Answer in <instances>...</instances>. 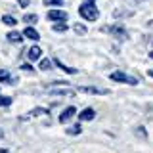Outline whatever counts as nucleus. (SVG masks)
Listing matches in <instances>:
<instances>
[{
  "label": "nucleus",
  "mask_w": 153,
  "mask_h": 153,
  "mask_svg": "<svg viewBox=\"0 0 153 153\" xmlns=\"http://www.w3.org/2000/svg\"><path fill=\"white\" fill-rule=\"evenodd\" d=\"M50 94H57V96H75V90L73 88H56V86H52L50 88Z\"/></svg>",
  "instance_id": "11"
},
{
  "label": "nucleus",
  "mask_w": 153,
  "mask_h": 153,
  "mask_svg": "<svg viewBox=\"0 0 153 153\" xmlns=\"http://www.w3.org/2000/svg\"><path fill=\"white\" fill-rule=\"evenodd\" d=\"M23 35H25L27 38H31V40H38V38H40V35L36 33V29L33 27V25H29L25 31H23Z\"/></svg>",
  "instance_id": "12"
},
{
  "label": "nucleus",
  "mask_w": 153,
  "mask_h": 153,
  "mask_svg": "<svg viewBox=\"0 0 153 153\" xmlns=\"http://www.w3.org/2000/svg\"><path fill=\"white\" fill-rule=\"evenodd\" d=\"M147 75H149V76H153V69H151V71H147Z\"/></svg>",
  "instance_id": "26"
},
{
  "label": "nucleus",
  "mask_w": 153,
  "mask_h": 153,
  "mask_svg": "<svg viewBox=\"0 0 153 153\" xmlns=\"http://www.w3.org/2000/svg\"><path fill=\"white\" fill-rule=\"evenodd\" d=\"M96 117V111L92 107H88V109H82V111L79 113V119H80V123H84V121H92V119Z\"/></svg>",
  "instance_id": "10"
},
{
  "label": "nucleus",
  "mask_w": 153,
  "mask_h": 153,
  "mask_svg": "<svg viewBox=\"0 0 153 153\" xmlns=\"http://www.w3.org/2000/svg\"><path fill=\"white\" fill-rule=\"evenodd\" d=\"M75 115H76V107H73V105H71V107H67L65 111L59 115V123H63V124H65L67 121H71Z\"/></svg>",
  "instance_id": "7"
},
{
  "label": "nucleus",
  "mask_w": 153,
  "mask_h": 153,
  "mask_svg": "<svg viewBox=\"0 0 153 153\" xmlns=\"http://www.w3.org/2000/svg\"><path fill=\"white\" fill-rule=\"evenodd\" d=\"M73 29H75V33H76V35H84V33H88V29H86V27L82 25V23H75Z\"/></svg>",
  "instance_id": "19"
},
{
  "label": "nucleus",
  "mask_w": 153,
  "mask_h": 153,
  "mask_svg": "<svg viewBox=\"0 0 153 153\" xmlns=\"http://www.w3.org/2000/svg\"><path fill=\"white\" fill-rule=\"evenodd\" d=\"M38 67H40L42 71H48V69H52V61H50V59H40Z\"/></svg>",
  "instance_id": "20"
},
{
  "label": "nucleus",
  "mask_w": 153,
  "mask_h": 153,
  "mask_svg": "<svg viewBox=\"0 0 153 153\" xmlns=\"http://www.w3.org/2000/svg\"><path fill=\"white\" fill-rule=\"evenodd\" d=\"M86 2H90V4H94V0H86Z\"/></svg>",
  "instance_id": "29"
},
{
  "label": "nucleus",
  "mask_w": 153,
  "mask_h": 153,
  "mask_svg": "<svg viewBox=\"0 0 153 153\" xmlns=\"http://www.w3.org/2000/svg\"><path fill=\"white\" fill-rule=\"evenodd\" d=\"M82 132V126L80 124H76V126H71V128H67V134H71V136H75V134H80Z\"/></svg>",
  "instance_id": "21"
},
{
  "label": "nucleus",
  "mask_w": 153,
  "mask_h": 153,
  "mask_svg": "<svg viewBox=\"0 0 153 153\" xmlns=\"http://www.w3.org/2000/svg\"><path fill=\"white\" fill-rule=\"evenodd\" d=\"M0 153H8V149H0Z\"/></svg>",
  "instance_id": "27"
},
{
  "label": "nucleus",
  "mask_w": 153,
  "mask_h": 153,
  "mask_svg": "<svg viewBox=\"0 0 153 153\" xmlns=\"http://www.w3.org/2000/svg\"><path fill=\"white\" fill-rule=\"evenodd\" d=\"M0 82H6V84H16L17 80H16V76L10 73V71H6V69H0Z\"/></svg>",
  "instance_id": "9"
},
{
  "label": "nucleus",
  "mask_w": 153,
  "mask_h": 153,
  "mask_svg": "<svg viewBox=\"0 0 153 153\" xmlns=\"http://www.w3.org/2000/svg\"><path fill=\"white\" fill-rule=\"evenodd\" d=\"M79 13L86 21H96V19L100 17V10L96 8V4H90V2H84L82 6L79 8Z\"/></svg>",
  "instance_id": "1"
},
{
  "label": "nucleus",
  "mask_w": 153,
  "mask_h": 153,
  "mask_svg": "<svg viewBox=\"0 0 153 153\" xmlns=\"http://www.w3.org/2000/svg\"><path fill=\"white\" fill-rule=\"evenodd\" d=\"M42 115H44V117H48V115H50V109H46V107H36V109H33V111L21 115V117H19V121L25 123V121H31V119H35V117H42Z\"/></svg>",
  "instance_id": "3"
},
{
  "label": "nucleus",
  "mask_w": 153,
  "mask_h": 153,
  "mask_svg": "<svg viewBox=\"0 0 153 153\" xmlns=\"http://www.w3.org/2000/svg\"><path fill=\"white\" fill-rule=\"evenodd\" d=\"M109 79L115 80V82H123V84H130V86H136L138 82H140L136 76H130V75L123 73V71H113V73L109 75Z\"/></svg>",
  "instance_id": "2"
},
{
  "label": "nucleus",
  "mask_w": 153,
  "mask_h": 153,
  "mask_svg": "<svg viewBox=\"0 0 153 153\" xmlns=\"http://www.w3.org/2000/svg\"><path fill=\"white\" fill-rule=\"evenodd\" d=\"M136 134H138V136H140V138H147V132H146V128H136Z\"/></svg>",
  "instance_id": "23"
},
{
  "label": "nucleus",
  "mask_w": 153,
  "mask_h": 153,
  "mask_svg": "<svg viewBox=\"0 0 153 153\" xmlns=\"http://www.w3.org/2000/svg\"><path fill=\"white\" fill-rule=\"evenodd\" d=\"M54 63H56L57 67H59L61 71H65V73H69V75H76V69H73V67H67L65 63H61V61L57 59V57H54Z\"/></svg>",
  "instance_id": "13"
},
{
  "label": "nucleus",
  "mask_w": 153,
  "mask_h": 153,
  "mask_svg": "<svg viewBox=\"0 0 153 153\" xmlns=\"http://www.w3.org/2000/svg\"><path fill=\"white\" fill-rule=\"evenodd\" d=\"M48 19H50V21H54V23H57V21H67V13L63 12V10H50V12H48Z\"/></svg>",
  "instance_id": "5"
},
{
  "label": "nucleus",
  "mask_w": 153,
  "mask_h": 153,
  "mask_svg": "<svg viewBox=\"0 0 153 153\" xmlns=\"http://www.w3.org/2000/svg\"><path fill=\"white\" fill-rule=\"evenodd\" d=\"M80 92H84V94H92V96H105V94H109V90H105V88H96V86H80Z\"/></svg>",
  "instance_id": "6"
},
{
  "label": "nucleus",
  "mask_w": 153,
  "mask_h": 153,
  "mask_svg": "<svg viewBox=\"0 0 153 153\" xmlns=\"http://www.w3.org/2000/svg\"><path fill=\"white\" fill-rule=\"evenodd\" d=\"M23 36L25 35H21V33H17V31H12V33H8V42H23Z\"/></svg>",
  "instance_id": "14"
},
{
  "label": "nucleus",
  "mask_w": 153,
  "mask_h": 153,
  "mask_svg": "<svg viewBox=\"0 0 153 153\" xmlns=\"http://www.w3.org/2000/svg\"><path fill=\"white\" fill-rule=\"evenodd\" d=\"M2 23H4V25H10V27H16L17 25V19L12 17V16H4L2 17Z\"/></svg>",
  "instance_id": "16"
},
{
  "label": "nucleus",
  "mask_w": 153,
  "mask_h": 153,
  "mask_svg": "<svg viewBox=\"0 0 153 153\" xmlns=\"http://www.w3.org/2000/svg\"><path fill=\"white\" fill-rule=\"evenodd\" d=\"M42 4H44V6H48V8H52V6H56V8H59V6H63V0H44V2H42Z\"/></svg>",
  "instance_id": "17"
},
{
  "label": "nucleus",
  "mask_w": 153,
  "mask_h": 153,
  "mask_svg": "<svg viewBox=\"0 0 153 153\" xmlns=\"http://www.w3.org/2000/svg\"><path fill=\"white\" fill-rule=\"evenodd\" d=\"M27 57H29L31 61L40 59V57H42V48H38L36 44H35V46H31V48H29V52H27Z\"/></svg>",
  "instance_id": "8"
},
{
  "label": "nucleus",
  "mask_w": 153,
  "mask_h": 153,
  "mask_svg": "<svg viewBox=\"0 0 153 153\" xmlns=\"http://www.w3.org/2000/svg\"><path fill=\"white\" fill-rule=\"evenodd\" d=\"M23 21L29 23V25H35V23L38 21V16L36 13H27V16H23Z\"/></svg>",
  "instance_id": "15"
},
{
  "label": "nucleus",
  "mask_w": 153,
  "mask_h": 153,
  "mask_svg": "<svg viewBox=\"0 0 153 153\" xmlns=\"http://www.w3.org/2000/svg\"><path fill=\"white\" fill-rule=\"evenodd\" d=\"M149 57H151V59H153V50H151V52H149Z\"/></svg>",
  "instance_id": "28"
},
{
  "label": "nucleus",
  "mask_w": 153,
  "mask_h": 153,
  "mask_svg": "<svg viewBox=\"0 0 153 153\" xmlns=\"http://www.w3.org/2000/svg\"><path fill=\"white\" fill-rule=\"evenodd\" d=\"M54 31H56V33H65V31H67V23H65V21L54 23Z\"/></svg>",
  "instance_id": "18"
},
{
  "label": "nucleus",
  "mask_w": 153,
  "mask_h": 153,
  "mask_svg": "<svg viewBox=\"0 0 153 153\" xmlns=\"http://www.w3.org/2000/svg\"><path fill=\"white\" fill-rule=\"evenodd\" d=\"M0 105H2V107L12 105V98H10V96H0Z\"/></svg>",
  "instance_id": "22"
},
{
  "label": "nucleus",
  "mask_w": 153,
  "mask_h": 153,
  "mask_svg": "<svg viewBox=\"0 0 153 153\" xmlns=\"http://www.w3.org/2000/svg\"><path fill=\"white\" fill-rule=\"evenodd\" d=\"M29 4H31V0H17V6L19 8H27Z\"/></svg>",
  "instance_id": "24"
},
{
  "label": "nucleus",
  "mask_w": 153,
  "mask_h": 153,
  "mask_svg": "<svg viewBox=\"0 0 153 153\" xmlns=\"http://www.w3.org/2000/svg\"><path fill=\"white\" fill-rule=\"evenodd\" d=\"M102 31H109L115 38H119V40H126L128 35H126V29L121 27V25H113V27H103Z\"/></svg>",
  "instance_id": "4"
},
{
  "label": "nucleus",
  "mask_w": 153,
  "mask_h": 153,
  "mask_svg": "<svg viewBox=\"0 0 153 153\" xmlns=\"http://www.w3.org/2000/svg\"><path fill=\"white\" fill-rule=\"evenodd\" d=\"M2 138H4V130H2V128H0V140H2Z\"/></svg>",
  "instance_id": "25"
}]
</instances>
